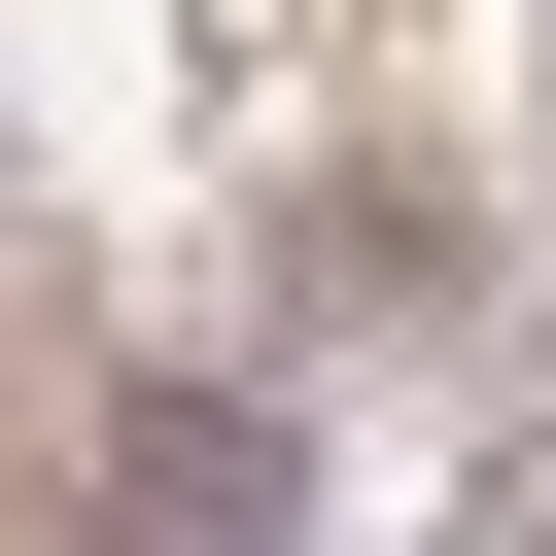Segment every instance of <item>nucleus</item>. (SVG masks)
Returning <instances> with one entry per match:
<instances>
[{
	"label": "nucleus",
	"mask_w": 556,
	"mask_h": 556,
	"mask_svg": "<svg viewBox=\"0 0 556 556\" xmlns=\"http://www.w3.org/2000/svg\"><path fill=\"white\" fill-rule=\"evenodd\" d=\"M70 556H313V417L243 348H139L104 452H70Z\"/></svg>",
	"instance_id": "obj_1"
},
{
	"label": "nucleus",
	"mask_w": 556,
	"mask_h": 556,
	"mask_svg": "<svg viewBox=\"0 0 556 556\" xmlns=\"http://www.w3.org/2000/svg\"><path fill=\"white\" fill-rule=\"evenodd\" d=\"M278 313H452V208H417V174H313V208H278Z\"/></svg>",
	"instance_id": "obj_2"
},
{
	"label": "nucleus",
	"mask_w": 556,
	"mask_h": 556,
	"mask_svg": "<svg viewBox=\"0 0 556 556\" xmlns=\"http://www.w3.org/2000/svg\"><path fill=\"white\" fill-rule=\"evenodd\" d=\"M452 556H556V452H486V521H452Z\"/></svg>",
	"instance_id": "obj_3"
}]
</instances>
